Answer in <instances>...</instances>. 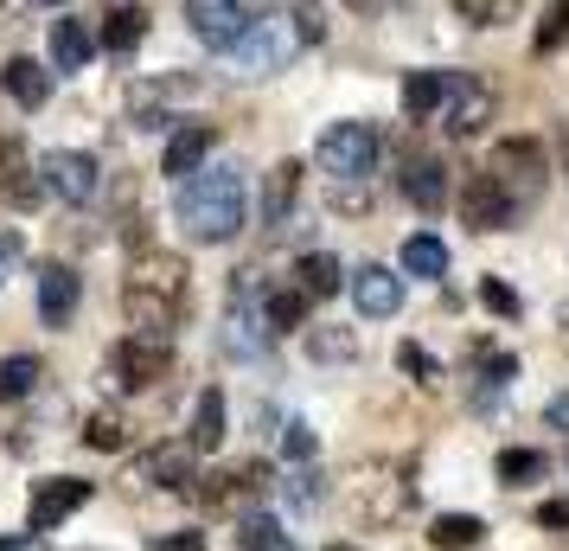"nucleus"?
I'll return each instance as SVG.
<instances>
[{
  "mask_svg": "<svg viewBox=\"0 0 569 551\" xmlns=\"http://www.w3.org/2000/svg\"><path fill=\"white\" fill-rule=\"evenodd\" d=\"M32 7H64V0H32Z\"/></svg>",
  "mask_w": 569,
  "mask_h": 551,
  "instance_id": "50",
  "label": "nucleus"
},
{
  "mask_svg": "<svg viewBox=\"0 0 569 551\" xmlns=\"http://www.w3.org/2000/svg\"><path fill=\"white\" fill-rule=\"evenodd\" d=\"M282 455L295 462V469H308L313 455H320V436H313V423H301V417H288V423H282Z\"/></svg>",
  "mask_w": 569,
  "mask_h": 551,
  "instance_id": "35",
  "label": "nucleus"
},
{
  "mask_svg": "<svg viewBox=\"0 0 569 551\" xmlns=\"http://www.w3.org/2000/svg\"><path fill=\"white\" fill-rule=\"evenodd\" d=\"M403 276H448V244H441L436 232H416V237H403Z\"/></svg>",
  "mask_w": 569,
  "mask_h": 551,
  "instance_id": "30",
  "label": "nucleus"
},
{
  "mask_svg": "<svg viewBox=\"0 0 569 551\" xmlns=\"http://www.w3.org/2000/svg\"><path fill=\"white\" fill-rule=\"evenodd\" d=\"M352 13H378V7H390V0H346Z\"/></svg>",
  "mask_w": 569,
  "mask_h": 551,
  "instance_id": "47",
  "label": "nucleus"
},
{
  "mask_svg": "<svg viewBox=\"0 0 569 551\" xmlns=\"http://www.w3.org/2000/svg\"><path fill=\"white\" fill-rule=\"evenodd\" d=\"M333 211H365V180H339L333 186Z\"/></svg>",
  "mask_w": 569,
  "mask_h": 551,
  "instance_id": "43",
  "label": "nucleus"
},
{
  "mask_svg": "<svg viewBox=\"0 0 569 551\" xmlns=\"http://www.w3.org/2000/svg\"><path fill=\"white\" fill-rule=\"evenodd\" d=\"M0 199L7 206L32 211L39 199H46V180H39V160H27V148H20V135L0 129Z\"/></svg>",
  "mask_w": 569,
  "mask_h": 551,
  "instance_id": "15",
  "label": "nucleus"
},
{
  "mask_svg": "<svg viewBox=\"0 0 569 551\" xmlns=\"http://www.w3.org/2000/svg\"><path fill=\"white\" fill-rule=\"evenodd\" d=\"M397 372H410V378L422 385V392H436V385H441V366H436V360H429V353H422L416 341L397 346Z\"/></svg>",
  "mask_w": 569,
  "mask_h": 551,
  "instance_id": "37",
  "label": "nucleus"
},
{
  "mask_svg": "<svg viewBox=\"0 0 569 551\" xmlns=\"http://www.w3.org/2000/svg\"><path fill=\"white\" fill-rule=\"evenodd\" d=\"M78 443H83V449H103V455L129 443V417H122V404H97V411L83 417Z\"/></svg>",
  "mask_w": 569,
  "mask_h": 551,
  "instance_id": "27",
  "label": "nucleus"
},
{
  "mask_svg": "<svg viewBox=\"0 0 569 551\" xmlns=\"http://www.w3.org/2000/svg\"><path fill=\"white\" fill-rule=\"evenodd\" d=\"M455 13H461L467 27H506L518 13V0H455Z\"/></svg>",
  "mask_w": 569,
  "mask_h": 551,
  "instance_id": "36",
  "label": "nucleus"
},
{
  "mask_svg": "<svg viewBox=\"0 0 569 551\" xmlns=\"http://www.w3.org/2000/svg\"><path fill=\"white\" fill-rule=\"evenodd\" d=\"M448 83H455V71H410V78H403V116H410V122L441 116V104H448Z\"/></svg>",
  "mask_w": 569,
  "mask_h": 551,
  "instance_id": "22",
  "label": "nucleus"
},
{
  "mask_svg": "<svg viewBox=\"0 0 569 551\" xmlns=\"http://www.w3.org/2000/svg\"><path fill=\"white\" fill-rule=\"evenodd\" d=\"M262 321H269V334H301L308 327V295L295 289V283L288 289H269L262 295Z\"/></svg>",
  "mask_w": 569,
  "mask_h": 551,
  "instance_id": "28",
  "label": "nucleus"
},
{
  "mask_svg": "<svg viewBox=\"0 0 569 551\" xmlns=\"http://www.w3.org/2000/svg\"><path fill=\"white\" fill-rule=\"evenodd\" d=\"M441 116H448V135H455V141H473V135L499 116V90H492V78H480V71H455Z\"/></svg>",
  "mask_w": 569,
  "mask_h": 551,
  "instance_id": "9",
  "label": "nucleus"
},
{
  "mask_svg": "<svg viewBox=\"0 0 569 551\" xmlns=\"http://www.w3.org/2000/svg\"><path fill=\"white\" fill-rule=\"evenodd\" d=\"M243 211H250V193H243V167L231 160H206L199 174L173 186V218L192 244H231L243 232Z\"/></svg>",
  "mask_w": 569,
  "mask_h": 551,
  "instance_id": "1",
  "label": "nucleus"
},
{
  "mask_svg": "<svg viewBox=\"0 0 569 551\" xmlns=\"http://www.w3.org/2000/svg\"><path fill=\"white\" fill-rule=\"evenodd\" d=\"M295 193H301V160H276V167H269V186H262V225H269V232L288 225Z\"/></svg>",
  "mask_w": 569,
  "mask_h": 551,
  "instance_id": "23",
  "label": "nucleus"
},
{
  "mask_svg": "<svg viewBox=\"0 0 569 551\" xmlns=\"http://www.w3.org/2000/svg\"><path fill=\"white\" fill-rule=\"evenodd\" d=\"M429 545H436V551L487 545V520H480V513H436V520H429Z\"/></svg>",
  "mask_w": 569,
  "mask_h": 551,
  "instance_id": "25",
  "label": "nucleus"
},
{
  "mask_svg": "<svg viewBox=\"0 0 569 551\" xmlns=\"http://www.w3.org/2000/svg\"><path fill=\"white\" fill-rule=\"evenodd\" d=\"M543 417H550V430H563V436H569V392L550 397V404H543Z\"/></svg>",
  "mask_w": 569,
  "mask_h": 551,
  "instance_id": "45",
  "label": "nucleus"
},
{
  "mask_svg": "<svg viewBox=\"0 0 569 551\" xmlns=\"http://www.w3.org/2000/svg\"><path fill=\"white\" fill-rule=\"evenodd\" d=\"M211 148H218V129H206V122H186V129H173V141H167V155H160V174L186 180V174H199V167L211 160Z\"/></svg>",
  "mask_w": 569,
  "mask_h": 551,
  "instance_id": "18",
  "label": "nucleus"
},
{
  "mask_svg": "<svg viewBox=\"0 0 569 551\" xmlns=\"http://www.w3.org/2000/svg\"><path fill=\"white\" fill-rule=\"evenodd\" d=\"M487 174L512 193L518 206H531V199H538V186H543V174H550V155H543V141H531V135H512V141H499V148H492Z\"/></svg>",
  "mask_w": 569,
  "mask_h": 551,
  "instance_id": "8",
  "label": "nucleus"
},
{
  "mask_svg": "<svg viewBox=\"0 0 569 551\" xmlns=\"http://www.w3.org/2000/svg\"><path fill=\"white\" fill-rule=\"evenodd\" d=\"M148 551H206V532L192 525V532H167V539H154Z\"/></svg>",
  "mask_w": 569,
  "mask_h": 551,
  "instance_id": "42",
  "label": "nucleus"
},
{
  "mask_svg": "<svg viewBox=\"0 0 569 551\" xmlns=\"http://www.w3.org/2000/svg\"><path fill=\"white\" fill-rule=\"evenodd\" d=\"M90 494H97V481H78V474H52V481H39L27 500V532H52V525H64L78 506H90Z\"/></svg>",
  "mask_w": 569,
  "mask_h": 551,
  "instance_id": "10",
  "label": "nucleus"
},
{
  "mask_svg": "<svg viewBox=\"0 0 569 551\" xmlns=\"http://www.w3.org/2000/svg\"><path fill=\"white\" fill-rule=\"evenodd\" d=\"M492 474H499V488H531V481L550 474V455L543 449H499Z\"/></svg>",
  "mask_w": 569,
  "mask_h": 551,
  "instance_id": "29",
  "label": "nucleus"
},
{
  "mask_svg": "<svg viewBox=\"0 0 569 551\" xmlns=\"http://www.w3.org/2000/svg\"><path fill=\"white\" fill-rule=\"evenodd\" d=\"M512 378H518L512 353H492V346H480V385H487V392H506Z\"/></svg>",
  "mask_w": 569,
  "mask_h": 551,
  "instance_id": "38",
  "label": "nucleus"
},
{
  "mask_svg": "<svg viewBox=\"0 0 569 551\" xmlns=\"http://www.w3.org/2000/svg\"><path fill=\"white\" fill-rule=\"evenodd\" d=\"M410 506H416V488L397 462H359V474H352V513H359V525H371V532L397 525Z\"/></svg>",
  "mask_w": 569,
  "mask_h": 551,
  "instance_id": "3",
  "label": "nucleus"
},
{
  "mask_svg": "<svg viewBox=\"0 0 569 551\" xmlns=\"http://www.w3.org/2000/svg\"><path fill=\"white\" fill-rule=\"evenodd\" d=\"M0 90L20 109H46L52 104V71H46L39 58H7V65H0Z\"/></svg>",
  "mask_w": 569,
  "mask_h": 551,
  "instance_id": "19",
  "label": "nucleus"
},
{
  "mask_svg": "<svg viewBox=\"0 0 569 551\" xmlns=\"http://www.w3.org/2000/svg\"><path fill=\"white\" fill-rule=\"evenodd\" d=\"M346 289H352V308H359L365 321H390L403 308V276L385 269V263H359V269L346 276Z\"/></svg>",
  "mask_w": 569,
  "mask_h": 551,
  "instance_id": "14",
  "label": "nucleus"
},
{
  "mask_svg": "<svg viewBox=\"0 0 569 551\" xmlns=\"http://www.w3.org/2000/svg\"><path fill=\"white\" fill-rule=\"evenodd\" d=\"M557 46H569V0H550L543 20H538V32H531V52L538 58H550Z\"/></svg>",
  "mask_w": 569,
  "mask_h": 551,
  "instance_id": "34",
  "label": "nucleus"
},
{
  "mask_svg": "<svg viewBox=\"0 0 569 551\" xmlns=\"http://www.w3.org/2000/svg\"><path fill=\"white\" fill-rule=\"evenodd\" d=\"M186 27H192L199 46L231 52L237 39H243V27H250V13H243V0H186Z\"/></svg>",
  "mask_w": 569,
  "mask_h": 551,
  "instance_id": "13",
  "label": "nucleus"
},
{
  "mask_svg": "<svg viewBox=\"0 0 569 551\" xmlns=\"http://www.w3.org/2000/svg\"><path fill=\"white\" fill-rule=\"evenodd\" d=\"M97 39H103V52L129 58L134 46L148 39V7H141V0H116V7H109V20H103V32H97Z\"/></svg>",
  "mask_w": 569,
  "mask_h": 551,
  "instance_id": "20",
  "label": "nucleus"
},
{
  "mask_svg": "<svg viewBox=\"0 0 569 551\" xmlns=\"http://www.w3.org/2000/svg\"><path fill=\"white\" fill-rule=\"evenodd\" d=\"M313 155L333 180H365V174H378V129L371 122H333Z\"/></svg>",
  "mask_w": 569,
  "mask_h": 551,
  "instance_id": "7",
  "label": "nucleus"
},
{
  "mask_svg": "<svg viewBox=\"0 0 569 551\" xmlns=\"http://www.w3.org/2000/svg\"><path fill=\"white\" fill-rule=\"evenodd\" d=\"M46 378V366L32 360V353H7L0 360V404H20V397H32V385Z\"/></svg>",
  "mask_w": 569,
  "mask_h": 551,
  "instance_id": "31",
  "label": "nucleus"
},
{
  "mask_svg": "<svg viewBox=\"0 0 569 551\" xmlns=\"http://www.w3.org/2000/svg\"><path fill=\"white\" fill-rule=\"evenodd\" d=\"M557 155H563V180H569V129H563V141H557Z\"/></svg>",
  "mask_w": 569,
  "mask_h": 551,
  "instance_id": "48",
  "label": "nucleus"
},
{
  "mask_svg": "<svg viewBox=\"0 0 569 551\" xmlns=\"http://www.w3.org/2000/svg\"><path fill=\"white\" fill-rule=\"evenodd\" d=\"M461 218H467V232H506L518 218V199L492 180V174H467L461 180Z\"/></svg>",
  "mask_w": 569,
  "mask_h": 551,
  "instance_id": "12",
  "label": "nucleus"
},
{
  "mask_svg": "<svg viewBox=\"0 0 569 551\" xmlns=\"http://www.w3.org/2000/svg\"><path fill=\"white\" fill-rule=\"evenodd\" d=\"M295 289L308 295V302H327V295L346 289V263L333 250H308V257L295 263Z\"/></svg>",
  "mask_w": 569,
  "mask_h": 551,
  "instance_id": "21",
  "label": "nucleus"
},
{
  "mask_svg": "<svg viewBox=\"0 0 569 551\" xmlns=\"http://www.w3.org/2000/svg\"><path fill=\"white\" fill-rule=\"evenodd\" d=\"M282 551H295V545H282Z\"/></svg>",
  "mask_w": 569,
  "mask_h": 551,
  "instance_id": "52",
  "label": "nucleus"
},
{
  "mask_svg": "<svg viewBox=\"0 0 569 551\" xmlns=\"http://www.w3.org/2000/svg\"><path fill=\"white\" fill-rule=\"evenodd\" d=\"M186 443L199 449V455H211V449L224 443V392H218V385H211V392H199L192 417H186Z\"/></svg>",
  "mask_w": 569,
  "mask_h": 551,
  "instance_id": "24",
  "label": "nucleus"
},
{
  "mask_svg": "<svg viewBox=\"0 0 569 551\" xmlns=\"http://www.w3.org/2000/svg\"><path fill=\"white\" fill-rule=\"evenodd\" d=\"M13 257H20V237L0 232V283H7V263H13Z\"/></svg>",
  "mask_w": 569,
  "mask_h": 551,
  "instance_id": "46",
  "label": "nucleus"
},
{
  "mask_svg": "<svg viewBox=\"0 0 569 551\" xmlns=\"http://www.w3.org/2000/svg\"><path fill=\"white\" fill-rule=\"evenodd\" d=\"M186 315V257L173 250H141L122 276V321L134 334H154L167 341Z\"/></svg>",
  "mask_w": 569,
  "mask_h": 551,
  "instance_id": "2",
  "label": "nucleus"
},
{
  "mask_svg": "<svg viewBox=\"0 0 569 551\" xmlns=\"http://www.w3.org/2000/svg\"><path fill=\"white\" fill-rule=\"evenodd\" d=\"M231 545L237 551H282V520H276V513H243Z\"/></svg>",
  "mask_w": 569,
  "mask_h": 551,
  "instance_id": "33",
  "label": "nucleus"
},
{
  "mask_svg": "<svg viewBox=\"0 0 569 551\" xmlns=\"http://www.w3.org/2000/svg\"><path fill=\"white\" fill-rule=\"evenodd\" d=\"M295 52H301L295 20H250L243 39L231 46V71H237V78H276V71L295 65Z\"/></svg>",
  "mask_w": 569,
  "mask_h": 551,
  "instance_id": "4",
  "label": "nucleus"
},
{
  "mask_svg": "<svg viewBox=\"0 0 569 551\" xmlns=\"http://www.w3.org/2000/svg\"><path fill=\"white\" fill-rule=\"evenodd\" d=\"M538 525H543V532H569V500H543Z\"/></svg>",
  "mask_w": 569,
  "mask_h": 551,
  "instance_id": "44",
  "label": "nucleus"
},
{
  "mask_svg": "<svg viewBox=\"0 0 569 551\" xmlns=\"http://www.w3.org/2000/svg\"><path fill=\"white\" fill-rule=\"evenodd\" d=\"M173 372V346L154 341V334H129V341L109 346V378H116V392H148Z\"/></svg>",
  "mask_w": 569,
  "mask_h": 551,
  "instance_id": "6",
  "label": "nucleus"
},
{
  "mask_svg": "<svg viewBox=\"0 0 569 551\" xmlns=\"http://www.w3.org/2000/svg\"><path fill=\"white\" fill-rule=\"evenodd\" d=\"M134 481L141 488H167V494H186L192 481H199V449L173 436V443H154L141 462H134Z\"/></svg>",
  "mask_w": 569,
  "mask_h": 551,
  "instance_id": "11",
  "label": "nucleus"
},
{
  "mask_svg": "<svg viewBox=\"0 0 569 551\" xmlns=\"http://www.w3.org/2000/svg\"><path fill=\"white\" fill-rule=\"evenodd\" d=\"M0 551H27V539H0Z\"/></svg>",
  "mask_w": 569,
  "mask_h": 551,
  "instance_id": "49",
  "label": "nucleus"
},
{
  "mask_svg": "<svg viewBox=\"0 0 569 551\" xmlns=\"http://www.w3.org/2000/svg\"><path fill=\"white\" fill-rule=\"evenodd\" d=\"M320 500H327L320 474H313V469H295V481H288V506H320Z\"/></svg>",
  "mask_w": 569,
  "mask_h": 551,
  "instance_id": "40",
  "label": "nucleus"
},
{
  "mask_svg": "<svg viewBox=\"0 0 569 551\" xmlns=\"http://www.w3.org/2000/svg\"><path fill=\"white\" fill-rule=\"evenodd\" d=\"M308 353L313 360H327V366H346V360H359V334L352 327H308Z\"/></svg>",
  "mask_w": 569,
  "mask_h": 551,
  "instance_id": "32",
  "label": "nucleus"
},
{
  "mask_svg": "<svg viewBox=\"0 0 569 551\" xmlns=\"http://www.w3.org/2000/svg\"><path fill=\"white\" fill-rule=\"evenodd\" d=\"M78 302H83V283L71 263H46L39 269V321L46 327H71L78 321Z\"/></svg>",
  "mask_w": 569,
  "mask_h": 551,
  "instance_id": "16",
  "label": "nucleus"
},
{
  "mask_svg": "<svg viewBox=\"0 0 569 551\" xmlns=\"http://www.w3.org/2000/svg\"><path fill=\"white\" fill-rule=\"evenodd\" d=\"M327 551H359V545H327Z\"/></svg>",
  "mask_w": 569,
  "mask_h": 551,
  "instance_id": "51",
  "label": "nucleus"
},
{
  "mask_svg": "<svg viewBox=\"0 0 569 551\" xmlns=\"http://www.w3.org/2000/svg\"><path fill=\"white\" fill-rule=\"evenodd\" d=\"M90 52H97V32L83 20H58L52 27V71H83Z\"/></svg>",
  "mask_w": 569,
  "mask_h": 551,
  "instance_id": "26",
  "label": "nucleus"
},
{
  "mask_svg": "<svg viewBox=\"0 0 569 551\" xmlns=\"http://www.w3.org/2000/svg\"><path fill=\"white\" fill-rule=\"evenodd\" d=\"M397 186H403V199H410L416 211H441L448 206V167H441L436 155H410L403 160V174H397Z\"/></svg>",
  "mask_w": 569,
  "mask_h": 551,
  "instance_id": "17",
  "label": "nucleus"
},
{
  "mask_svg": "<svg viewBox=\"0 0 569 551\" xmlns=\"http://www.w3.org/2000/svg\"><path fill=\"white\" fill-rule=\"evenodd\" d=\"M39 180H46L52 199L83 211L103 193V167H97V155H78V148H46V155H39Z\"/></svg>",
  "mask_w": 569,
  "mask_h": 551,
  "instance_id": "5",
  "label": "nucleus"
},
{
  "mask_svg": "<svg viewBox=\"0 0 569 551\" xmlns=\"http://www.w3.org/2000/svg\"><path fill=\"white\" fill-rule=\"evenodd\" d=\"M295 32H301V46H320V39H327V20H320V7H301V13H295Z\"/></svg>",
  "mask_w": 569,
  "mask_h": 551,
  "instance_id": "41",
  "label": "nucleus"
},
{
  "mask_svg": "<svg viewBox=\"0 0 569 551\" xmlns=\"http://www.w3.org/2000/svg\"><path fill=\"white\" fill-rule=\"evenodd\" d=\"M480 302H487V315H499V321H512L518 308H525V302H518V289H512V283H499V276H487V283H480Z\"/></svg>",
  "mask_w": 569,
  "mask_h": 551,
  "instance_id": "39",
  "label": "nucleus"
}]
</instances>
